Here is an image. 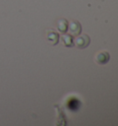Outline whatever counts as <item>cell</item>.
Listing matches in <instances>:
<instances>
[{
  "instance_id": "cell-5",
  "label": "cell",
  "mask_w": 118,
  "mask_h": 126,
  "mask_svg": "<svg viewBox=\"0 0 118 126\" xmlns=\"http://www.w3.org/2000/svg\"><path fill=\"white\" fill-rule=\"evenodd\" d=\"M62 40H63V43L65 46H67L68 47H71L73 45H74V41H73V36L71 34H64L62 36Z\"/></svg>"
},
{
  "instance_id": "cell-3",
  "label": "cell",
  "mask_w": 118,
  "mask_h": 126,
  "mask_svg": "<svg viewBox=\"0 0 118 126\" xmlns=\"http://www.w3.org/2000/svg\"><path fill=\"white\" fill-rule=\"evenodd\" d=\"M68 25H69V31L72 34L77 36L81 33L82 28H81V25L78 20H72L70 24H68Z\"/></svg>"
},
{
  "instance_id": "cell-4",
  "label": "cell",
  "mask_w": 118,
  "mask_h": 126,
  "mask_svg": "<svg viewBox=\"0 0 118 126\" xmlns=\"http://www.w3.org/2000/svg\"><path fill=\"white\" fill-rule=\"evenodd\" d=\"M47 39L52 45H56L59 41L58 33L54 30H49L47 32Z\"/></svg>"
},
{
  "instance_id": "cell-6",
  "label": "cell",
  "mask_w": 118,
  "mask_h": 126,
  "mask_svg": "<svg viewBox=\"0 0 118 126\" xmlns=\"http://www.w3.org/2000/svg\"><path fill=\"white\" fill-rule=\"evenodd\" d=\"M68 29V21L65 19H61L58 21V30L60 32H66Z\"/></svg>"
},
{
  "instance_id": "cell-1",
  "label": "cell",
  "mask_w": 118,
  "mask_h": 126,
  "mask_svg": "<svg viewBox=\"0 0 118 126\" xmlns=\"http://www.w3.org/2000/svg\"><path fill=\"white\" fill-rule=\"evenodd\" d=\"M91 43V38L87 34H81V35H79L77 38H76L75 41V45L77 47H79L80 49H83V48H86Z\"/></svg>"
},
{
  "instance_id": "cell-2",
  "label": "cell",
  "mask_w": 118,
  "mask_h": 126,
  "mask_svg": "<svg viewBox=\"0 0 118 126\" xmlns=\"http://www.w3.org/2000/svg\"><path fill=\"white\" fill-rule=\"evenodd\" d=\"M110 59V55L107 51H101L97 53V55L95 57V60L98 64L103 65V64H106Z\"/></svg>"
}]
</instances>
